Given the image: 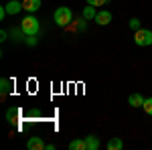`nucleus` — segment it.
<instances>
[{
	"label": "nucleus",
	"mask_w": 152,
	"mask_h": 150,
	"mask_svg": "<svg viewBox=\"0 0 152 150\" xmlns=\"http://www.w3.org/2000/svg\"><path fill=\"white\" fill-rule=\"evenodd\" d=\"M94 20L99 24V26H105V24L112 23V12L110 10H97V14H95Z\"/></svg>",
	"instance_id": "4"
},
{
	"label": "nucleus",
	"mask_w": 152,
	"mask_h": 150,
	"mask_svg": "<svg viewBox=\"0 0 152 150\" xmlns=\"http://www.w3.org/2000/svg\"><path fill=\"white\" fill-rule=\"evenodd\" d=\"M39 29H41V24H39V18H37L35 14H26L23 20H20V31H23L24 37H33V35H39Z\"/></svg>",
	"instance_id": "1"
},
{
	"label": "nucleus",
	"mask_w": 152,
	"mask_h": 150,
	"mask_svg": "<svg viewBox=\"0 0 152 150\" xmlns=\"http://www.w3.org/2000/svg\"><path fill=\"white\" fill-rule=\"evenodd\" d=\"M0 91H2V97L10 93V81H8V79H2V81H0Z\"/></svg>",
	"instance_id": "14"
},
{
	"label": "nucleus",
	"mask_w": 152,
	"mask_h": 150,
	"mask_svg": "<svg viewBox=\"0 0 152 150\" xmlns=\"http://www.w3.org/2000/svg\"><path fill=\"white\" fill-rule=\"evenodd\" d=\"M18 116H20V110H16V108H14V110H8V112H6V118H8V122H16V120H18Z\"/></svg>",
	"instance_id": "13"
},
{
	"label": "nucleus",
	"mask_w": 152,
	"mask_h": 150,
	"mask_svg": "<svg viewBox=\"0 0 152 150\" xmlns=\"http://www.w3.org/2000/svg\"><path fill=\"white\" fill-rule=\"evenodd\" d=\"M105 2H107V0H87V4H91L95 8H97V6H104Z\"/></svg>",
	"instance_id": "17"
},
{
	"label": "nucleus",
	"mask_w": 152,
	"mask_h": 150,
	"mask_svg": "<svg viewBox=\"0 0 152 150\" xmlns=\"http://www.w3.org/2000/svg\"><path fill=\"white\" fill-rule=\"evenodd\" d=\"M26 45H31V47H35V45H37V39H35V35H33V37H26Z\"/></svg>",
	"instance_id": "18"
},
{
	"label": "nucleus",
	"mask_w": 152,
	"mask_h": 150,
	"mask_svg": "<svg viewBox=\"0 0 152 150\" xmlns=\"http://www.w3.org/2000/svg\"><path fill=\"white\" fill-rule=\"evenodd\" d=\"M144 100H146V97H142V93H132L128 97V104L132 105V108H142V105H144Z\"/></svg>",
	"instance_id": "8"
},
{
	"label": "nucleus",
	"mask_w": 152,
	"mask_h": 150,
	"mask_svg": "<svg viewBox=\"0 0 152 150\" xmlns=\"http://www.w3.org/2000/svg\"><path fill=\"white\" fill-rule=\"evenodd\" d=\"M142 110L146 112L148 116H152V97H146L144 100V105H142Z\"/></svg>",
	"instance_id": "15"
},
{
	"label": "nucleus",
	"mask_w": 152,
	"mask_h": 150,
	"mask_svg": "<svg viewBox=\"0 0 152 150\" xmlns=\"http://www.w3.org/2000/svg\"><path fill=\"white\" fill-rule=\"evenodd\" d=\"M53 20H55L57 26H67L73 20V12L67 6H59L57 10H55V14H53Z\"/></svg>",
	"instance_id": "2"
},
{
	"label": "nucleus",
	"mask_w": 152,
	"mask_h": 150,
	"mask_svg": "<svg viewBox=\"0 0 152 150\" xmlns=\"http://www.w3.org/2000/svg\"><path fill=\"white\" fill-rule=\"evenodd\" d=\"M23 8L28 12V14H35V12L41 8V0H24V2H23Z\"/></svg>",
	"instance_id": "6"
},
{
	"label": "nucleus",
	"mask_w": 152,
	"mask_h": 150,
	"mask_svg": "<svg viewBox=\"0 0 152 150\" xmlns=\"http://www.w3.org/2000/svg\"><path fill=\"white\" fill-rule=\"evenodd\" d=\"M134 43L138 47H150L152 45V31L150 29H138V31H134Z\"/></svg>",
	"instance_id": "3"
},
{
	"label": "nucleus",
	"mask_w": 152,
	"mask_h": 150,
	"mask_svg": "<svg viewBox=\"0 0 152 150\" xmlns=\"http://www.w3.org/2000/svg\"><path fill=\"white\" fill-rule=\"evenodd\" d=\"M85 146H87V150H97L99 148V138L94 136V134L85 136Z\"/></svg>",
	"instance_id": "9"
},
{
	"label": "nucleus",
	"mask_w": 152,
	"mask_h": 150,
	"mask_svg": "<svg viewBox=\"0 0 152 150\" xmlns=\"http://www.w3.org/2000/svg\"><path fill=\"white\" fill-rule=\"evenodd\" d=\"M130 29H132V31H138V29H142L140 26V18H136V16H134V18H130Z\"/></svg>",
	"instance_id": "16"
},
{
	"label": "nucleus",
	"mask_w": 152,
	"mask_h": 150,
	"mask_svg": "<svg viewBox=\"0 0 152 150\" xmlns=\"http://www.w3.org/2000/svg\"><path fill=\"white\" fill-rule=\"evenodd\" d=\"M95 14H97V10H95V6H91V4H87V6L83 8V18H85V20L95 18Z\"/></svg>",
	"instance_id": "11"
},
{
	"label": "nucleus",
	"mask_w": 152,
	"mask_h": 150,
	"mask_svg": "<svg viewBox=\"0 0 152 150\" xmlns=\"http://www.w3.org/2000/svg\"><path fill=\"white\" fill-rule=\"evenodd\" d=\"M71 150H87V146H85V140H73L69 144Z\"/></svg>",
	"instance_id": "12"
},
{
	"label": "nucleus",
	"mask_w": 152,
	"mask_h": 150,
	"mask_svg": "<svg viewBox=\"0 0 152 150\" xmlns=\"http://www.w3.org/2000/svg\"><path fill=\"white\" fill-rule=\"evenodd\" d=\"M4 6H6V12L12 14V16H14V14H18L20 10H24V8H23V2H16V0H10V2H8V4H4Z\"/></svg>",
	"instance_id": "7"
},
{
	"label": "nucleus",
	"mask_w": 152,
	"mask_h": 150,
	"mask_svg": "<svg viewBox=\"0 0 152 150\" xmlns=\"http://www.w3.org/2000/svg\"><path fill=\"white\" fill-rule=\"evenodd\" d=\"M26 148L28 150H45L47 144L41 140V136H33V138H28V142H26Z\"/></svg>",
	"instance_id": "5"
},
{
	"label": "nucleus",
	"mask_w": 152,
	"mask_h": 150,
	"mask_svg": "<svg viewBox=\"0 0 152 150\" xmlns=\"http://www.w3.org/2000/svg\"><path fill=\"white\" fill-rule=\"evenodd\" d=\"M122 148H124L122 138H110L107 140V150H122Z\"/></svg>",
	"instance_id": "10"
}]
</instances>
